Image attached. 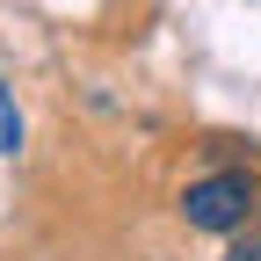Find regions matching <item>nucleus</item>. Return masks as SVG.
Listing matches in <instances>:
<instances>
[{
	"mask_svg": "<svg viewBox=\"0 0 261 261\" xmlns=\"http://www.w3.org/2000/svg\"><path fill=\"white\" fill-rule=\"evenodd\" d=\"M247 211H261V181L247 174V167H218V174H196L189 189H181V225L189 232H240L247 225Z\"/></svg>",
	"mask_w": 261,
	"mask_h": 261,
	"instance_id": "f257e3e1",
	"label": "nucleus"
},
{
	"mask_svg": "<svg viewBox=\"0 0 261 261\" xmlns=\"http://www.w3.org/2000/svg\"><path fill=\"white\" fill-rule=\"evenodd\" d=\"M225 261H261V240H232V247H225Z\"/></svg>",
	"mask_w": 261,
	"mask_h": 261,
	"instance_id": "7ed1b4c3",
	"label": "nucleus"
},
{
	"mask_svg": "<svg viewBox=\"0 0 261 261\" xmlns=\"http://www.w3.org/2000/svg\"><path fill=\"white\" fill-rule=\"evenodd\" d=\"M22 152V109H15V87L0 80V160Z\"/></svg>",
	"mask_w": 261,
	"mask_h": 261,
	"instance_id": "f03ea898",
	"label": "nucleus"
}]
</instances>
